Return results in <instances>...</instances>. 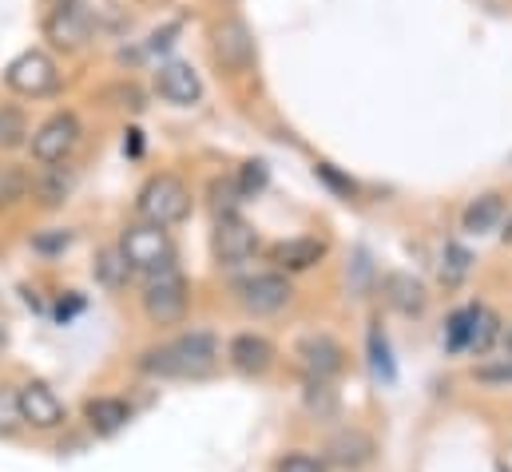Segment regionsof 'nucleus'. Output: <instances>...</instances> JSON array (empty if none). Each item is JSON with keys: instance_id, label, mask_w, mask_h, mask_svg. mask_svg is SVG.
Wrapping results in <instances>:
<instances>
[{"instance_id": "obj_2", "label": "nucleus", "mask_w": 512, "mask_h": 472, "mask_svg": "<svg viewBox=\"0 0 512 472\" xmlns=\"http://www.w3.org/2000/svg\"><path fill=\"white\" fill-rule=\"evenodd\" d=\"M135 211H139V219L151 223V227H163V231H167V227H179V223L191 215V191H187V183H183L179 175L159 171V175H151V179L139 187Z\"/></svg>"}, {"instance_id": "obj_9", "label": "nucleus", "mask_w": 512, "mask_h": 472, "mask_svg": "<svg viewBox=\"0 0 512 472\" xmlns=\"http://www.w3.org/2000/svg\"><path fill=\"white\" fill-rule=\"evenodd\" d=\"M290 282L278 274V270H266V274H255L247 282H239V302L251 310V314H274L290 302Z\"/></svg>"}, {"instance_id": "obj_36", "label": "nucleus", "mask_w": 512, "mask_h": 472, "mask_svg": "<svg viewBox=\"0 0 512 472\" xmlns=\"http://www.w3.org/2000/svg\"><path fill=\"white\" fill-rule=\"evenodd\" d=\"M175 32H179V24H167V28H163V32H155V36H151V48H167V44H171V36H175Z\"/></svg>"}, {"instance_id": "obj_37", "label": "nucleus", "mask_w": 512, "mask_h": 472, "mask_svg": "<svg viewBox=\"0 0 512 472\" xmlns=\"http://www.w3.org/2000/svg\"><path fill=\"white\" fill-rule=\"evenodd\" d=\"M505 346H509V357H512V326H509V334H505Z\"/></svg>"}, {"instance_id": "obj_35", "label": "nucleus", "mask_w": 512, "mask_h": 472, "mask_svg": "<svg viewBox=\"0 0 512 472\" xmlns=\"http://www.w3.org/2000/svg\"><path fill=\"white\" fill-rule=\"evenodd\" d=\"M68 242H72V235L60 231V235H52V238H36V250H56V246H68Z\"/></svg>"}, {"instance_id": "obj_33", "label": "nucleus", "mask_w": 512, "mask_h": 472, "mask_svg": "<svg viewBox=\"0 0 512 472\" xmlns=\"http://www.w3.org/2000/svg\"><path fill=\"white\" fill-rule=\"evenodd\" d=\"M477 377L481 381H512V361H505V365H485V369H477Z\"/></svg>"}, {"instance_id": "obj_19", "label": "nucleus", "mask_w": 512, "mask_h": 472, "mask_svg": "<svg viewBox=\"0 0 512 472\" xmlns=\"http://www.w3.org/2000/svg\"><path fill=\"white\" fill-rule=\"evenodd\" d=\"M501 215H505V203H501V195H481V199H473L469 207H465V231L469 235H485V231H493L497 223H501Z\"/></svg>"}, {"instance_id": "obj_7", "label": "nucleus", "mask_w": 512, "mask_h": 472, "mask_svg": "<svg viewBox=\"0 0 512 472\" xmlns=\"http://www.w3.org/2000/svg\"><path fill=\"white\" fill-rule=\"evenodd\" d=\"M44 36L64 52H80L92 40V12L80 0H56L44 16Z\"/></svg>"}, {"instance_id": "obj_14", "label": "nucleus", "mask_w": 512, "mask_h": 472, "mask_svg": "<svg viewBox=\"0 0 512 472\" xmlns=\"http://www.w3.org/2000/svg\"><path fill=\"white\" fill-rule=\"evenodd\" d=\"M330 461L342 465V469H362L374 461V437L362 433V429H342L334 441H330Z\"/></svg>"}, {"instance_id": "obj_29", "label": "nucleus", "mask_w": 512, "mask_h": 472, "mask_svg": "<svg viewBox=\"0 0 512 472\" xmlns=\"http://www.w3.org/2000/svg\"><path fill=\"white\" fill-rule=\"evenodd\" d=\"M370 357H374V369H378V377L393 381V361H389V346H385V334L378 330V326L370 330Z\"/></svg>"}, {"instance_id": "obj_38", "label": "nucleus", "mask_w": 512, "mask_h": 472, "mask_svg": "<svg viewBox=\"0 0 512 472\" xmlns=\"http://www.w3.org/2000/svg\"><path fill=\"white\" fill-rule=\"evenodd\" d=\"M4 342H8V334H4V330H0V350H4Z\"/></svg>"}, {"instance_id": "obj_10", "label": "nucleus", "mask_w": 512, "mask_h": 472, "mask_svg": "<svg viewBox=\"0 0 512 472\" xmlns=\"http://www.w3.org/2000/svg\"><path fill=\"white\" fill-rule=\"evenodd\" d=\"M258 250V235L251 223H243L239 215H223L215 223V258L227 266H243Z\"/></svg>"}, {"instance_id": "obj_4", "label": "nucleus", "mask_w": 512, "mask_h": 472, "mask_svg": "<svg viewBox=\"0 0 512 472\" xmlns=\"http://www.w3.org/2000/svg\"><path fill=\"white\" fill-rule=\"evenodd\" d=\"M187 278L179 270H163L151 274L147 290H143V310L155 326H179L187 318Z\"/></svg>"}, {"instance_id": "obj_34", "label": "nucleus", "mask_w": 512, "mask_h": 472, "mask_svg": "<svg viewBox=\"0 0 512 472\" xmlns=\"http://www.w3.org/2000/svg\"><path fill=\"white\" fill-rule=\"evenodd\" d=\"M124 155H128V159H139V155H143V131H139V127H128V135H124Z\"/></svg>"}, {"instance_id": "obj_3", "label": "nucleus", "mask_w": 512, "mask_h": 472, "mask_svg": "<svg viewBox=\"0 0 512 472\" xmlns=\"http://www.w3.org/2000/svg\"><path fill=\"white\" fill-rule=\"evenodd\" d=\"M120 254L131 270H147V274H163L175 270V242L163 227L151 223H131L120 235Z\"/></svg>"}, {"instance_id": "obj_16", "label": "nucleus", "mask_w": 512, "mask_h": 472, "mask_svg": "<svg viewBox=\"0 0 512 472\" xmlns=\"http://www.w3.org/2000/svg\"><path fill=\"white\" fill-rule=\"evenodd\" d=\"M84 417H88V425H92L100 437H112V433H120L131 421V405L120 401V397H96V401L84 405Z\"/></svg>"}, {"instance_id": "obj_28", "label": "nucleus", "mask_w": 512, "mask_h": 472, "mask_svg": "<svg viewBox=\"0 0 512 472\" xmlns=\"http://www.w3.org/2000/svg\"><path fill=\"white\" fill-rule=\"evenodd\" d=\"M473 310H477V306H465V310H457V314L449 318V326H445V346H449V350H469Z\"/></svg>"}, {"instance_id": "obj_21", "label": "nucleus", "mask_w": 512, "mask_h": 472, "mask_svg": "<svg viewBox=\"0 0 512 472\" xmlns=\"http://www.w3.org/2000/svg\"><path fill=\"white\" fill-rule=\"evenodd\" d=\"M128 262H124V254H120V246H108V250H100L96 254V278L108 286V290H120L124 282H128Z\"/></svg>"}, {"instance_id": "obj_17", "label": "nucleus", "mask_w": 512, "mask_h": 472, "mask_svg": "<svg viewBox=\"0 0 512 472\" xmlns=\"http://www.w3.org/2000/svg\"><path fill=\"white\" fill-rule=\"evenodd\" d=\"M270 361H274V346L262 334H239L231 342V365L239 373H266Z\"/></svg>"}, {"instance_id": "obj_24", "label": "nucleus", "mask_w": 512, "mask_h": 472, "mask_svg": "<svg viewBox=\"0 0 512 472\" xmlns=\"http://www.w3.org/2000/svg\"><path fill=\"white\" fill-rule=\"evenodd\" d=\"M28 143V119L20 108H0V151Z\"/></svg>"}, {"instance_id": "obj_20", "label": "nucleus", "mask_w": 512, "mask_h": 472, "mask_svg": "<svg viewBox=\"0 0 512 472\" xmlns=\"http://www.w3.org/2000/svg\"><path fill=\"white\" fill-rule=\"evenodd\" d=\"M72 183H76V175H72L68 167H48V171L32 183V195H36L44 207H56V203H64V199H68Z\"/></svg>"}, {"instance_id": "obj_22", "label": "nucleus", "mask_w": 512, "mask_h": 472, "mask_svg": "<svg viewBox=\"0 0 512 472\" xmlns=\"http://www.w3.org/2000/svg\"><path fill=\"white\" fill-rule=\"evenodd\" d=\"M473 266V254L461 246V242H445V254H441V282L445 286H461L465 274Z\"/></svg>"}, {"instance_id": "obj_32", "label": "nucleus", "mask_w": 512, "mask_h": 472, "mask_svg": "<svg viewBox=\"0 0 512 472\" xmlns=\"http://www.w3.org/2000/svg\"><path fill=\"white\" fill-rule=\"evenodd\" d=\"M318 175H322L330 187H338V191L354 195V179H342V175H334V167H330V163H318Z\"/></svg>"}, {"instance_id": "obj_26", "label": "nucleus", "mask_w": 512, "mask_h": 472, "mask_svg": "<svg viewBox=\"0 0 512 472\" xmlns=\"http://www.w3.org/2000/svg\"><path fill=\"white\" fill-rule=\"evenodd\" d=\"M20 425H24V417H20V393L8 389V385H0V437H12Z\"/></svg>"}, {"instance_id": "obj_31", "label": "nucleus", "mask_w": 512, "mask_h": 472, "mask_svg": "<svg viewBox=\"0 0 512 472\" xmlns=\"http://www.w3.org/2000/svg\"><path fill=\"white\" fill-rule=\"evenodd\" d=\"M278 472H326V465L310 453H290V457L278 461Z\"/></svg>"}, {"instance_id": "obj_11", "label": "nucleus", "mask_w": 512, "mask_h": 472, "mask_svg": "<svg viewBox=\"0 0 512 472\" xmlns=\"http://www.w3.org/2000/svg\"><path fill=\"white\" fill-rule=\"evenodd\" d=\"M155 88H159V96H163L167 104H179V108H191V104L203 96V80H199V72H195L191 64H183V60H167V64H159V72H155Z\"/></svg>"}, {"instance_id": "obj_30", "label": "nucleus", "mask_w": 512, "mask_h": 472, "mask_svg": "<svg viewBox=\"0 0 512 472\" xmlns=\"http://www.w3.org/2000/svg\"><path fill=\"white\" fill-rule=\"evenodd\" d=\"M262 187H266V163L255 159V163H247V167L239 171V191H243V199H251Z\"/></svg>"}, {"instance_id": "obj_13", "label": "nucleus", "mask_w": 512, "mask_h": 472, "mask_svg": "<svg viewBox=\"0 0 512 472\" xmlns=\"http://www.w3.org/2000/svg\"><path fill=\"white\" fill-rule=\"evenodd\" d=\"M298 357H302V365L310 369V377L314 381H326V377H334L338 369H342V346L334 342V338H326V334H310V338H302L298 342Z\"/></svg>"}, {"instance_id": "obj_15", "label": "nucleus", "mask_w": 512, "mask_h": 472, "mask_svg": "<svg viewBox=\"0 0 512 472\" xmlns=\"http://www.w3.org/2000/svg\"><path fill=\"white\" fill-rule=\"evenodd\" d=\"M322 254H326V242L322 238H286V242H278L270 250V258L282 270H310V266L322 262Z\"/></svg>"}, {"instance_id": "obj_25", "label": "nucleus", "mask_w": 512, "mask_h": 472, "mask_svg": "<svg viewBox=\"0 0 512 472\" xmlns=\"http://www.w3.org/2000/svg\"><path fill=\"white\" fill-rule=\"evenodd\" d=\"M28 175L20 171V167H0V207H12V203H20L24 195H28Z\"/></svg>"}, {"instance_id": "obj_23", "label": "nucleus", "mask_w": 512, "mask_h": 472, "mask_svg": "<svg viewBox=\"0 0 512 472\" xmlns=\"http://www.w3.org/2000/svg\"><path fill=\"white\" fill-rule=\"evenodd\" d=\"M497 314L489 310V306H477L473 310V326H469V350H477V354H485L489 346H493V338H497Z\"/></svg>"}, {"instance_id": "obj_5", "label": "nucleus", "mask_w": 512, "mask_h": 472, "mask_svg": "<svg viewBox=\"0 0 512 472\" xmlns=\"http://www.w3.org/2000/svg\"><path fill=\"white\" fill-rule=\"evenodd\" d=\"M4 84L16 92V96H48V92H56V84H60V72H56V60L48 56V52H40V48H28V52H20L8 68H4Z\"/></svg>"}, {"instance_id": "obj_27", "label": "nucleus", "mask_w": 512, "mask_h": 472, "mask_svg": "<svg viewBox=\"0 0 512 472\" xmlns=\"http://www.w3.org/2000/svg\"><path fill=\"white\" fill-rule=\"evenodd\" d=\"M211 199H215V215H219V219H223V215H235V207H239V199H243L239 179H215V183H211Z\"/></svg>"}, {"instance_id": "obj_1", "label": "nucleus", "mask_w": 512, "mask_h": 472, "mask_svg": "<svg viewBox=\"0 0 512 472\" xmlns=\"http://www.w3.org/2000/svg\"><path fill=\"white\" fill-rule=\"evenodd\" d=\"M215 338L195 330V334H183L167 346H155L139 357V369L151 373V377H207L215 369Z\"/></svg>"}, {"instance_id": "obj_12", "label": "nucleus", "mask_w": 512, "mask_h": 472, "mask_svg": "<svg viewBox=\"0 0 512 472\" xmlns=\"http://www.w3.org/2000/svg\"><path fill=\"white\" fill-rule=\"evenodd\" d=\"M16 393H20V417H24V425H32V429H56V425H64V401L44 381H28Z\"/></svg>"}, {"instance_id": "obj_8", "label": "nucleus", "mask_w": 512, "mask_h": 472, "mask_svg": "<svg viewBox=\"0 0 512 472\" xmlns=\"http://www.w3.org/2000/svg\"><path fill=\"white\" fill-rule=\"evenodd\" d=\"M211 48H215V60H219L227 72H243V68H251V60H255L251 28H247L239 16L215 24V32H211Z\"/></svg>"}, {"instance_id": "obj_18", "label": "nucleus", "mask_w": 512, "mask_h": 472, "mask_svg": "<svg viewBox=\"0 0 512 472\" xmlns=\"http://www.w3.org/2000/svg\"><path fill=\"white\" fill-rule=\"evenodd\" d=\"M385 298H389V306L401 310V314H421L425 302H429L425 286H421L413 274H385Z\"/></svg>"}, {"instance_id": "obj_6", "label": "nucleus", "mask_w": 512, "mask_h": 472, "mask_svg": "<svg viewBox=\"0 0 512 472\" xmlns=\"http://www.w3.org/2000/svg\"><path fill=\"white\" fill-rule=\"evenodd\" d=\"M28 143H32V159L36 163L56 167V163H64L76 151V143H80V119H76V112H56V116H48L32 131Z\"/></svg>"}]
</instances>
